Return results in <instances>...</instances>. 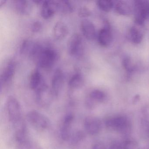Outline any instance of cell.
Returning a JSON list of instances; mask_svg holds the SVG:
<instances>
[{
	"instance_id": "1",
	"label": "cell",
	"mask_w": 149,
	"mask_h": 149,
	"mask_svg": "<svg viewBox=\"0 0 149 149\" xmlns=\"http://www.w3.org/2000/svg\"><path fill=\"white\" fill-rule=\"evenodd\" d=\"M58 52L54 48L43 46L36 59L38 66L44 69H49L59 60Z\"/></svg>"
},
{
	"instance_id": "2",
	"label": "cell",
	"mask_w": 149,
	"mask_h": 149,
	"mask_svg": "<svg viewBox=\"0 0 149 149\" xmlns=\"http://www.w3.org/2000/svg\"><path fill=\"white\" fill-rule=\"evenodd\" d=\"M6 108L8 119L13 127L25 121L20 104L17 98L13 96L8 97L6 101Z\"/></svg>"
},
{
	"instance_id": "3",
	"label": "cell",
	"mask_w": 149,
	"mask_h": 149,
	"mask_svg": "<svg viewBox=\"0 0 149 149\" xmlns=\"http://www.w3.org/2000/svg\"><path fill=\"white\" fill-rule=\"evenodd\" d=\"M26 119L30 125L39 131L46 130L50 126V121L48 118L36 110L29 111L27 114Z\"/></svg>"
},
{
	"instance_id": "4",
	"label": "cell",
	"mask_w": 149,
	"mask_h": 149,
	"mask_svg": "<svg viewBox=\"0 0 149 149\" xmlns=\"http://www.w3.org/2000/svg\"><path fill=\"white\" fill-rule=\"evenodd\" d=\"M55 97L51 88L45 83L35 91L36 102L37 105L42 108L49 107Z\"/></svg>"
},
{
	"instance_id": "5",
	"label": "cell",
	"mask_w": 149,
	"mask_h": 149,
	"mask_svg": "<svg viewBox=\"0 0 149 149\" xmlns=\"http://www.w3.org/2000/svg\"><path fill=\"white\" fill-rule=\"evenodd\" d=\"M133 8L135 24L143 26L149 13V2L146 1H135Z\"/></svg>"
},
{
	"instance_id": "6",
	"label": "cell",
	"mask_w": 149,
	"mask_h": 149,
	"mask_svg": "<svg viewBox=\"0 0 149 149\" xmlns=\"http://www.w3.org/2000/svg\"><path fill=\"white\" fill-rule=\"evenodd\" d=\"M16 63L14 60L8 61L2 70L0 77L1 92L6 89L12 84L15 74Z\"/></svg>"
},
{
	"instance_id": "7",
	"label": "cell",
	"mask_w": 149,
	"mask_h": 149,
	"mask_svg": "<svg viewBox=\"0 0 149 149\" xmlns=\"http://www.w3.org/2000/svg\"><path fill=\"white\" fill-rule=\"evenodd\" d=\"M68 50L71 56L80 58L83 55L84 51L82 37L78 33H75L70 37L68 43Z\"/></svg>"
},
{
	"instance_id": "8",
	"label": "cell",
	"mask_w": 149,
	"mask_h": 149,
	"mask_svg": "<svg viewBox=\"0 0 149 149\" xmlns=\"http://www.w3.org/2000/svg\"><path fill=\"white\" fill-rule=\"evenodd\" d=\"M105 125L109 130L122 133H127L130 129V123L125 117L118 116L109 118L106 121Z\"/></svg>"
},
{
	"instance_id": "9",
	"label": "cell",
	"mask_w": 149,
	"mask_h": 149,
	"mask_svg": "<svg viewBox=\"0 0 149 149\" xmlns=\"http://www.w3.org/2000/svg\"><path fill=\"white\" fill-rule=\"evenodd\" d=\"M65 81L64 73L61 69L56 70L52 76L51 88L55 97L59 96L61 93Z\"/></svg>"
},
{
	"instance_id": "10",
	"label": "cell",
	"mask_w": 149,
	"mask_h": 149,
	"mask_svg": "<svg viewBox=\"0 0 149 149\" xmlns=\"http://www.w3.org/2000/svg\"><path fill=\"white\" fill-rule=\"evenodd\" d=\"M74 118V116L72 112L67 113L64 117L61 129V137L63 141L69 140L71 137L72 124Z\"/></svg>"
},
{
	"instance_id": "11",
	"label": "cell",
	"mask_w": 149,
	"mask_h": 149,
	"mask_svg": "<svg viewBox=\"0 0 149 149\" xmlns=\"http://www.w3.org/2000/svg\"><path fill=\"white\" fill-rule=\"evenodd\" d=\"M84 126L85 130L88 134L95 135L98 134L101 131L102 123L97 118L90 116L84 119Z\"/></svg>"
},
{
	"instance_id": "12",
	"label": "cell",
	"mask_w": 149,
	"mask_h": 149,
	"mask_svg": "<svg viewBox=\"0 0 149 149\" xmlns=\"http://www.w3.org/2000/svg\"><path fill=\"white\" fill-rule=\"evenodd\" d=\"M81 30L84 36L89 40H92L96 36L95 27L92 22L87 19L82 21L81 24Z\"/></svg>"
},
{
	"instance_id": "13",
	"label": "cell",
	"mask_w": 149,
	"mask_h": 149,
	"mask_svg": "<svg viewBox=\"0 0 149 149\" xmlns=\"http://www.w3.org/2000/svg\"><path fill=\"white\" fill-rule=\"evenodd\" d=\"M105 97L106 95L103 91L100 90H94L90 92L85 101L86 107L90 109H92L95 106V103L103 102Z\"/></svg>"
},
{
	"instance_id": "14",
	"label": "cell",
	"mask_w": 149,
	"mask_h": 149,
	"mask_svg": "<svg viewBox=\"0 0 149 149\" xmlns=\"http://www.w3.org/2000/svg\"><path fill=\"white\" fill-rule=\"evenodd\" d=\"M97 40L99 44L102 47H106L111 44L112 41V34L109 23H106L99 31Z\"/></svg>"
},
{
	"instance_id": "15",
	"label": "cell",
	"mask_w": 149,
	"mask_h": 149,
	"mask_svg": "<svg viewBox=\"0 0 149 149\" xmlns=\"http://www.w3.org/2000/svg\"><path fill=\"white\" fill-rule=\"evenodd\" d=\"M57 12L56 1H44L40 11L41 15L43 19H48L52 18Z\"/></svg>"
},
{
	"instance_id": "16",
	"label": "cell",
	"mask_w": 149,
	"mask_h": 149,
	"mask_svg": "<svg viewBox=\"0 0 149 149\" xmlns=\"http://www.w3.org/2000/svg\"><path fill=\"white\" fill-rule=\"evenodd\" d=\"M14 6L15 11L21 15H28L33 9L31 1L26 0H15L14 1Z\"/></svg>"
},
{
	"instance_id": "17",
	"label": "cell",
	"mask_w": 149,
	"mask_h": 149,
	"mask_svg": "<svg viewBox=\"0 0 149 149\" xmlns=\"http://www.w3.org/2000/svg\"><path fill=\"white\" fill-rule=\"evenodd\" d=\"M45 83L42 74L39 70H34L29 77V85L31 89L35 91Z\"/></svg>"
},
{
	"instance_id": "18",
	"label": "cell",
	"mask_w": 149,
	"mask_h": 149,
	"mask_svg": "<svg viewBox=\"0 0 149 149\" xmlns=\"http://www.w3.org/2000/svg\"><path fill=\"white\" fill-rule=\"evenodd\" d=\"M53 35L56 40H60L67 36L69 33L68 28L64 22L59 21L55 24L53 28Z\"/></svg>"
},
{
	"instance_id": "19",
	"label": "cell",
	"mask_w": 149,
	"mask_h": 149,
	"mask_svg": "<svg viewBox=\"0 0 149 149\" xmlns=\"http://www.w3.org/2000/svg\"><path fill=\"white\" fill-rule=\"evenodd\" d=\"M84 82L83 75L79 71H77L70 77L68 85L72 89L80 88L83 86Z\"/></svg>"
},
{
	"instance_id": "20",
	"label": "cell",
	"mask_w": 149,
	"mask_h": 149,
	"mask_svg": "<svg viewBox=\"0 0 149 149\" xmlns=\"http://www.w3.org/2000/svg\"><path fill=\"white\" fill-rule=\"evenodd\" d=\"M57 12L63 14H70L74 12V6L71 1L67 0L56 1Z\"/></svg>"
},
{
	"instance_id": "21",
	"label": "cell",
	"mask_w": 149,
	"mask_h": 149,
	"mask_svg": "<svg viewBox=\"0 0 149 149\" xmlns=\"http://www.w3.org/2000/svg\"><path fill=\"white\" fill-rule=\"evenodd\" d=\"M130 38L132 43L139 44L142 42L143 38V33L137 26H132L130 29Z\"/></svg>"
},
{
	"instance_id": "22",
	"label": "cell",
	"mask_w": 149,
	"mask_h": 149,
	"mask_svg": "<svg viewBox=\"0 0 149 149\" xmlns=\"http://www.w3.org/2000/svg\"><path fill=\"white\" fill-rule=\"evenodd\" d=\"M115 10L118 14L123 15H129L132 11L131 6L127 1H120L115 6Z\"/></svg>"
},
{
	"instance_id": "23",
	"label": "cell",
	"mask_w": 149,
	"mask_h": 149,
	"mask_svg": "<svg viewBox=\"0 0 149 149\" xmlns=\"http://www.w3.org/2000/svg\"><path fill=\"white\" fill-rule=\"evenodd\" d=\"M36 42L30 40H24L20 47L19 52L22 54L30 55Z\"/></svg>"
},
{
	"instance_id": "24",
	"label": "cell",
	"mask_w": 149,
	"mask_h": 149,
	"mask_svg": "<svg viewBox=\"0 0 149 149\" xmlns=\"http://www.w3.org/2000/svg\"><path fill=\"white\" fill-rule=\"evenodd\" d=\"M19 149H41L37 143L28 138L24 141L18 143Z\"/></svg>"
},
{
	"instance_id": "25",
	"label": "cell",
	"mask_w": 149,
	"mask_h": 149,
	"mask_svg": "<svg viewBox=\"0 0 149 149\" xmlns=\"http://www.w3.org/2000/svg\"><path fill=\"white\" fill-rule=\"evenodd\" d=\"M97 5L99 9L105 13H108L113 8L114 4L111 1L99 0L97 1Z\"/></svg>"
},
{
	"instance_id": "26",
	"label": "cell",
	"mask_w": 149,
	"mask_h": 149,
	"mask_svg": "<svg viewBox=\"0 0 149 149\" xmlns=\"http://www.w3.org/2000/svg\"><path fill=\"white\" fill-rule=\"evenodd\" d=\"M85 136V134L82 131L78 130L72 134L69 140L72 145H76L82 141Z\"/></svg>"
},
{
	"instance_id": "27",
	"label": "cell",
	"mask_w": 149,
	"mask_h": 149,
	"mask_svg": "<svg viewBox=\"0 0 149 149\" xmlns=\"http://www.w3.org/2000/svg\"><path fill=\"white\" fill-rule=\"evenodd\" d=\"M122 64H123V67L127 72L131 73L134 71L135 67L130 56H124L123 59Z\"/></svg>"
},
{
	"instance_id": "28",
	"label": "cell",
	"mask_w": 149,
	"mask_h": 149,
	"mask_svg": "<svg viewBox=\"0 0 149 149\" xmlns=\"http://www.w3.org/2000/svg\"><path fill=\"white\" fill-rule=\"evenodd\" d=\"M42 24L40 21H35L32 23L30 26L31 31L33 33H39L42 29Z\"/></svg>"
},
{
	"instance_id": "29",
	"label": "cell",
	"mask_w": 149,
	"mask_h": 149,
	"mask_svg": "<svg viewBox=\"0 0 149 149\" xmlns=\"http://www.w3.org/2000/svg\"><path fill=\"white\" fill-rule=\"evenodd\" d=\"M123 149H139L136 142L133 140H128L123 145Z\"/></svg>"
},
{
	"instance_id": "30",
	"label": "cell",
	"mask_w": 149,
	"mask_h": 149,
	"mask_svg": "<svg viewBox=\"0 0 149 149\" xmlns=\"http://www.w3.org/2000/svg\"><path fill=\"white\" fill-rule=\"evenodd\" d=\"M90 10L87 7H81L78 10V15L81 18H85L88 17L91 15Z\"/></svg>"
},
{
	"instance_id": "31",
	"label": "cell",
	"mask_w": 149,
	"mask_h": 149,
	"mask_svg": "<svg viewBox=\"0 0 149 149\" xmlns=\"http://www.w3.org/2000/svg\"><path fill=\"white\" fill-rule=\"evenodd\" d=\"M108 149H123V146L118 142H114L110 145Z\"/></svg>"
},
{
	"instance_id": "32",
	"label": "cell",
	"mask_w": 149,
	"mask_h": 149,
	"mask_svg": "<svg viewBox=\"0 0 149 149\" xmlns=\"http://www.w3.org/2000/svg\"><path fill=\"white\" fill-rule=\"evenodd\" d=\"M143 114L145 117L146 122L149 123V106L145 107L143 109Z\"/></svg>"
},
{
	"instance_id": "33",
	"label": "cell",
	"mask_w": 149,
	"mask_h": 149,
	"mask_svg": "<svg viewBox=\"0 0 149 149\" xmlns=\"http://www.w3.org/2000/svg\"><path fill=\"white\" fill-rule=\"evenodd\" d=\"M92 149H108L103 144L97 143L94 145Z\"/></svg>"
},
{
	"instance_id": "34",
	"label": "cell",
	"mask_w": 149,
	"mask_h": 149,
	"mask_svg": "<svg viewBox=\"0 0 149 149\" xmlns=\"http://www.w3.org/2000/svg\"><path fill=\"white\" fill-rule=\"evenodd\" d=\"M139 99H140V96H139V95H136L135 96L134 99H133V102L134 103H136L137 102H138L139 101Z\"/></svg>"
},
{
	"instance_id": "35",
	"label": "cell",
	"mask_w": 149,
	"mask_h": 149,
	"mask_svg": "<svg viewBox=\"0 0 149 149\" xmlns=\"http://www.w3.org/2000/svg\"><path fill=\"white\" fill-rule=\"evenodd\" d=\"M6 2V0H1L0 1V7L1 8V7L3 6Z\"/></svg>"
}]
</instances>
